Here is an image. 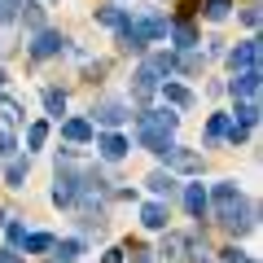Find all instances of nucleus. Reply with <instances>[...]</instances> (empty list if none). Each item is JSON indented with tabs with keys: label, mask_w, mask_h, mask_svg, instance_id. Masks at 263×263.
<instances>
[{
	"label": "nucleus",
	"mask_w": 263,
	"mask_h": 263,
	"mask_svg": "<svg viewBox=\"0 0 263 263\" xmlns=\"http://www.w3.org/2000/svg\"><path fill=\"white\" fill-rule=\"evenodd\" d=\"M206 202H211V211H215V219H219L233 237L250 233V228L259 224V206H254L250 197L237 189V180H219V184L206 193Z\"/></svg>",
	"instance_id": "obj_1"
},
{
	"label": "nucleus",
	"mask_w": 263,
	"mask_h": 263,
	"mask_svg": "<svg viewBox=\"0 0 263 263\" xmlns=\"http://www.w3.org/2000/svg\"><path fill=\"white\" fill-rule=\"evenodd\" d=\"M176 123H180V114L171 110H141L136 114V141H141V149H149V154H162L171 145V136H176Z\"/></svg>",
	"instance_id": "obj_2"
},
{
	"label": "nucleus",
	"mask_w": 263,
	"mask_h": 263,
	"mask_svg": "<svg viewBox=\"0 0 263 263\" xmlns=\"http://www.w3.org/2000/svg\"><path fill=\"white\" fill-rule=\"evenodd\" d=\"M176 70V57L171 53H149L141 66H136V75H132V97H136V105L154 101V92H158V84Z\"/></svg>",
	"instance_id": "obj_3"
},
{
	"label": "nucleus",
	"mask_w": 263,
	"mask_h": 263,
	"mask_svg": "<svg viewBox=\"0 0 263 263\" xmlns=\"http://www.w3.org/2000/svg\"><path fill=\"white\" fill-rule=\"evenodd\" d=\"M167 35V18H158V13H145V18H132L119 27V48L123 53H145V44L149 40H162Z\"/></svg>",
	"instance_id": "obj_4"
},
{
	"label": "nucleus",
	"mask_w": 263,
	"mask_h": 263,
	"mask_svg": "<svg viewBox=\"0 0 263 263\" xmlns=\"http://www.w3.org/2000/svg\"><path fill=\"white\" fill-rule=\"evenodd\" d=\"M53 202H57V206H66V211H75V202H79V167H70V158H57Z\"/></svg>",
	"instance_id": "obj_5"
},
{
	"label": "nucleus",
	"mask_w": 263,
	"mask_h": 263,
	"mask_svg": "<svg viewBox=\"0 0 263 263\" xmlns=\"http://www.w3.org/2000/svg\"><path fill=\"white\" fill-rule=\"evenodd\" d=\"M127 119H132V105L119 101V97H101L92 105V123H101V127H123Z\"/></svg>",
	"instance_id": "obj_6"
},
{
	"label": "nucleus",
	"mask_w": 263,
	"mask_h": 263,
	"mask_svg": "<svg viewBox=\"0 0 263 263\" xmlns=\"http://www.w3.org/2000/svg\"><path fill=\"white\" fill-rule=\"evenodd\" d=\"M158 158L167 162V171H184V176H197V171H202V158H197L193 149H184V145H176V141H171Z\"/></svg>",
	"instance_id": "obj_7"
},
{
	"label": "nucleus",
	"mask_w": 263,
	"mask_h": 263,
	"mask_svg": "<svg viewBox=\"0 0 263 263\" xmlns=\"http://www.w3.org/2000/svg\"><path fill=\"white\" fill-rule=\"evenodd\" d=\"M66 48H70V40H66L62 31L40 27V31H35V44H31V57H35V62H44V57H57V53H66Z\"/></svg>",
	"instance_id": "obj_8"
},
{
	"label": "nucleus",
	"mask_w": 263,
	"mask_h": 263,
	"mask_svg": "<svg viewBox=\"0 0 263 263\" xmlns=\"http://www.w3.org/2000/svg\"><path fill=\"white\" fill-rule=\"evenodd\" d=\"M228 92H233L237 101H259V70H233Z\"/></svg>",
	"instance_id": "obj_9"
},
{
	"label": "nucleus",
	"mask_w": 263,
	"mask_h": 263,
	"mask_svg": "<svg viewBox=\"0 0 263 263\" xmlns=\"http://www.w3.org/2000/svg\"><path fill=\"white\" fill-rule=\"evenodd\" d=\"M228 66L233 70H259V40H246V44L228 48Z\"/></svg>",
	"instance_id": "obj_10"
},
{
	"label": "nucleus",
	"mask_w": 263,
	"mask_h": 263,
	"mask_svg": "<svg viewBox=\"0 0 263 263\" xmlns=\"http://www.w3.org/2000/svg\"><path fill=\"white\" fill-rule=\"evenodd\" d=\"M127 149H132V145L123 141L119 132H105V136H97V154H101L105 162H119V158H127Z\"/></svg>",
	"instance_id": "obj_11"
},
{
	"label": "nucleus",
	"mask_w": 263,
	"mask_h": 263,
	"mask_svg": "<svg viewBox=\"0 0 263 263\" xmlns=\"http://www.w3.org/2000/svg\"><path fill=\"white\" fill-rule=\"evenodd\" d=\"M167 202H145L141 206V224L149 228V233H167Z\"/></svg>",
	"instance_id": "obj_12"
},
{
	"label": "nucleus",
	"mask_w": 263,
	"mask_h": 263,
	"mask_svg": "<svg viewBox=\"0 0 263 263\" xmlns=\"http://www.w3.org/2000/svg\"><path fill=\"white\" fill-rule=\"evenodd\" d=\"M62 136H66L70 145H88V141L97 136V132H92V119H66V123H62Z\"/></svg>",
	"instance_id": "obj_13"
},
{
	"label": "nucleus",
	"mask_w": 263,
	"mask_h": 263,
	"mask_svg": "<svg viewBox=\"0 0 263 263\" xmlns=\"http://www.w3.org/2000/svg\"><path fill=\"white\" fill-rule=\"evenodd\" d=\"M184 211L193 219H206L211 215V202H206V189H202V184H189L184 189Z\"/></svg>",
	"instance_id": "obj_14"
},
{
	"label": "nucleus",
	"mask_w": 263,
	"mask_h": 263,
	"mask_svg": "<svg viewBox=\"0 0 263 263\" xmlns=\"http://www.w3.org/2000/svg\"><path fill=\"white\" fill-rule=\"evenodd\" d=\"M79 254H84V241H79V237H70V241H53L48 263H75Z\"/></svg>",
	"instance_id": "obj_15"
},
{
	"label": "nucleus",
	"mask_w": 263,
	"mask_h": 263,
	"mask_svg": "<svg viewBox=\"0 0 263 263\" xmlns=\"http://www.w3.org/2000/svg\"><path fill=\"white\" fill-rule=\"evenodd\" d=\"M167 31H171V40H176V48H197V31H193L189 18H176Z\"/></svg>",
	"instance_id": "obj_16"
},
{
	"label": "nucleus",
	"mask_w": 263,
	"mask_h": 263,
	"mask_svg": "<svg viewBox=\"0 0 263 263\" xmlns=\"http://www.w3.org/2000/svg\"><path fill=\"white\" fill-rule=\"evenodd\" d=\"M27 171H31V154H22V158H9V167H5V184H9V189H22Z\"/></svg>",
	"instance_id": "obj_17"
},
{
	"label": "nucleus",
	"mask_w": 263,
	"mask_h": 263,
	"mask_svg": "<svg viewBox=\"0 0 263 263\" xmlns=\"http://www.w3.org/2000/svg\"><path fill=\"white\" fill-rule=\"evenodd\" d=\"M158 88H162V97H167V105H176V110H189V105H193V92H189L184 84H171L167 79V84H158Z\"/></svg>",
	"instance_id": "obj_18"
},
{
	"label": "nucleus",
	"mask_w": 263,
	"mask_h": 263,
	"mask_svg": "<svg viewBox=\"0 0 263 263\" xmlns=\"http://www.w3.org/2000/svg\"><path fill=\"white\" fill-rule=\"evenodd\" d=\"M18 22L31 27V31H40V27H44V9H40L35 0H18Z\"/></svg>",
	"instance_id": "obj_19"
},
{
	"label": "nucleus",
	"mask_w": 263,
	"mask_h": 263,
	"mask_svg": "<svg viewBox=\"0 0 263 263\" xmlns=\"http://www.w3.org/2000/svg\"><path fill=\"white\" fill-rule=\"evenodd\" d=\"M145 184H149L154 197H171V193H176V176H171V171H154Z\"/></svg>",
	"instance_id": "obj_20"
},
{
	"label": "nucleus",
	"mask_w": 263,
	"mask_h": 263,
	"mask_svg": "<svg viewBox=\"0 0 263 263\" xmlns=\"http://www.w3.org/2000/svg\"><path fill=\"white\" fill-rule=\"evenodd\" d=\"M206 66V57L197 53V48H180V57H176V70H184V75H197Z\"/></svg>",
	"instance_id": "obj_21"
},
{
	"label": "nucleus",
	"mask_w": 263,
	"mask_h": 263,
	"mask_svg": "<svg viewBox=\"0 0 263 263\" xmlns=\"http://www.w3.org/2000/svg\"><path fill=\"white\" fill-rule=\"evenodd\" d=\"M97 22L110 27V31H119L123 22H127V9H119V5H101V9H97Z\"/></svg>",
	"instance_id": "obj_22"
},
{
	"label": "nucleus",
	"mask_w": 263,
	"mask_h": 263,
	"mask_svg": "<svg viewBox=\"0 0 263 263\" xmlns=\"http://www.w3.org/2000/svg\"><path fill=\"white\" fill-rule=\"evenodd\" d=\"M40 97H44V110L53 114V119H66V92L62 88H44Z\"/></svg>",
	"instance_id": "obj_23"
},
{
	"label": "nucleus",
	"mask_w": 263,
	"mask_h": 263,
	"mask_svg": "<svg viewBox=\"0 0 263 263\" xmlns=\"http://www.w3.org/2000/svg\"><path fill=\"white\" fill-rule=\"evenodd\" d=\"M228 123H233V114H211V119H206V145L224 141V132H228Z\"/></svg>",
	"instance_id": "obj_24"
},
{
	"label": "nucleus",
	"mask_w": 263,
	"mask_h": 263,
	"mask_svg": "<svg viewBox=\"0 0 263 263\" xmlns=\"http://www.w3.org/2000/svg\"><path fill=\"white\" fill-rule=\"evenodd\" d=\"M53 241H57L53 233H27V237H22L27 254H44V250H53Z\"/></svg>",
	"instance_id": "obj_25"
},
{
	"label": "nucleus",
	"mask_w": 263,
	"mask_h": 263,
	"mask_svg": "<svg viewBox=\"0 0 263 263\" xmlns=\"http://www.w3.org/2000/svg\"><path fill=\"white\" fill-rule=\"evenodd\" d=\"M233 119H237V123H246V127H254V123H259V101H237Z\"/></svg>",
	"instance_id": "obj_26"
},
{
	"label": "nucleus",
	"mask_w": 263,
	"mask_h": 263,
	"mask_svg": "<svg viewBox=\"0 0 263 263\" xmlns=\"http://www.w3.org/2000/svg\"><path fill=\"white\" fill-rule=\"evenodd\" d=\"M202 13H206L211 22H224L228 13H233V0H206V5H202Z\"/></svg>",
	"instance_id": "obj_27"
},
{
	"label": "nucleus",
	"mask_w": 263,
	"mask_h": 263,
	"mask_svg": "<svg viewBox=\"0 0 263 263\" xmlns=\"http://www.w3.org/2000/svg\"><path fill=\"white\" fill-rule=\"evenodd\" d=\"M0 119L9 123V127H13V123H22V105L9 101V97H0Z\"/></svg>",
	"instance_id": "obj_28"
},
{
	"label": "nucleus",
	"mask_w": 263,
	"mask_h": 263,
	"mask_svg": "<svg viewBox=\"0 0 263 263\" xmlns=\"http://www.w3.org/2000/svg\"><path fill=\"white\" fill-rule=\"evenodd\" d=\"M44 141H48V123H31V127H27V145H31V149H40Z\"/></svg>",
	"instance_id": "obj_29"
},
{
	"label": "nucleus",
	"mask_w": 263,
	"mask_h": 263,
	"mask_svg": "<svg viewBox=\"0 0 263 263\" xmlns=\"http://www.w3.org/2000/svg\"><path fill=\"white\" fill-rule=\"evenodd\" d=\"M180 250H184V237H176V233H171L167 241H162V250H158V254H162V259H176Z\"/></svg>",
	"instance_id": "obj_30"
},
{
	"label": "nucleus",
	"mask_w": 263,
	"mask_h": 263,
	"mask_svg": "<svg viewBox=\"0 0 263 263\" xmlns=\"http://www.w3.org/2000/svg\"><path fill=\"white\" fill-rule=\"evenodd\" d=\"M219 263H254V259H250L246 250H237V246H228V250L219 254Z\"/></svg>",
	"instance_id": "obj_31"
},
{
	"label": "nucleus",
	"mask_w": 263,
	"mask_h": 263,
	"mask_svg": "<svg viewBox=\"0 0 263 263\" xmlns=\"http://www.w3.org/2000/svg\"><path fill=\"white\" fill-rule=\"evenodd\" d=\"M241 22H246V27H259V5H246V9H241Z\"/></svg>",
	"instance_id": "obj_32"
},
{
	"label": "nucleus",
	"mask_w": 263,
	"mask_h": 263,
	"mask_svg": "<svg viewBox=\"0 0 263 263\" xmlns=\"http://www.w3.org/2000/svg\"><path fill=\"white\" fill-rule=\"evenodd\" d=\"M22 237H27V224H9V241L22 246Z\"/></svg>",
	"instance_id": "obj_33"
},
{
	"label": "nucleus",
	"mask_w": 263,
	"mask_h": 263,
	"mask_svg": "<svg viewBox=\"0 0 263 263\" xmlns=\"http://www.w3.org/2000/svg\"><path fill=\"white\" fill-rule=\"evenodd\" d=\"M9 154H13V136H9V132H0V158H9Z\"/></svg>",
	"instance_id": "obj_34"
},
{
	"label": "nucleus",
	"mask_w": 263,
	"mask_h": 263,
	"mask_svg": "<svg viewBox=\"0 0 263 263\" xmlns=\"http://www.w3.org/2000/svg\"><path fill=\"white\" fill-rule=\"evenodd\" d=\"M123 254H127L123 246H110V250H105V263H123Z\"/></svg>",
	"instance_id": "obj_35"
},
{
	"label": "nucleus",
	"mask_w": 263,
	"mask_h": 263,
	"mask_svg": "<svg viewBox=\"0 0 263 263\" xmlns=\"http://www.w3.org/2000/svg\"><path fill=\"white\" fill-rule=\"evenodd\" d=\"M0 263H22V259L13 254V246H5V250H0Z\"/></svg>",
	"instance_id": "obj_36"
},
{
	"label": "nucleus",
	"mask_w": 263,
	"mask_h": 263,
	"mask_svg": "<svg viewBox=\"0 0 263 263\" xmlns=\"http://www.w3.org/2000/svg\"><path fill=\"white\" fill-rule=\"evenodd\" d=\"M5 84H9V70H5V66H0V88H5Z\"/></svg>",
	"instance_id": "obj_37"
},
{
	"label": "nucleus",
	"mask_w": 263,
	"mask_h": 263,
	"mask_svg": "<svg viewBox=\"0 0 263 263\" xmlns=\"http://www.w3.org/2000/svg\"><path fill=\"white\" fill-rule=\"evenodd\" d=\"M5 224H9V215H5V211H0V228H5Z\"/></svg>",
	"instance_id": "obj_38"
}]
</instances>
